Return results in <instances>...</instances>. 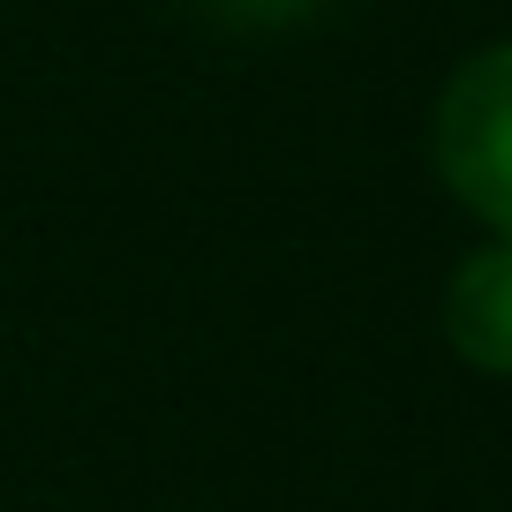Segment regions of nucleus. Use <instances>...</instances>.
Wrapping results in <instances>:
<instances>
[{
    "mask_svg": "<svg viewBox=\"0 0 512 512\" xmlns=\"http://www.w3.org/2000/svg\"><path fill=\"white\" fill-rule=\"evenodd\" d=\"M430 144L445 189L482 226H497V241H512V46H482L452 68Z\"/></svg>",
    "mask_w": 512,
    "mask_h": 512,
    "instance_id": "f257e3e1",
    "label": "nucleus"
},
{
    "mask_svg": "<svg viewBox=\"0 0 512 512\" xmlns=\"http://www.w3.org/2000/svg\"><path fill=\"white\" fill-rule=\"evenodd\" d=\"M445 339L467 369L512 377V241H490L445 287Z\"/></svg>",
    "mask_w": 512,
    "mask_h": 512,
    "instance_id": "f03ea898",
    "label": "nucleus"
},
{
    "mask_svg": "<svg viewBox=\"0 0 512 512\" xmlns=\"http://www.w3.org/2000/svg\"><path fill=\"white\" fill-rule=\"evenodd\" d=\"M181 16L211 23V31H234V38H264V31H294L324 8V0H174Z\"/></svg>",
    "mask_w": 512,
    "mask_h": 512,
    "instance_id": "7ed1b4c3",
    "label": "nucleus"
}]
</instances>
